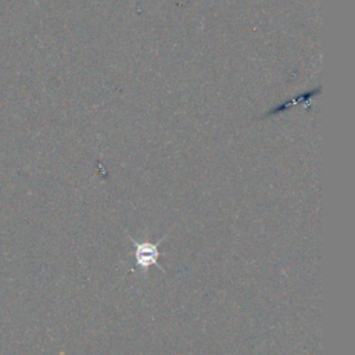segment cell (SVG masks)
Returning <instances> with one entry per match:
<instances>
[{
    "label": "cell",
    "mask_w": 355,
    "mask_h": 355,
    "mask_svg": "<svg viewBox=\"0 0 355 355\" xmlns=\"http://www.w3.org/2000/svg\"><path fill=\"white\" fill-rule=\"evenodd\" d=\"M169 232L164 233V236L158 240V241H137L135 240L126 230H125V234L126 237L129 239V241L133 244L135 250L132 252L133 255V259H135V265L129 269L128 273H132V272H141V273H147L150 266H157L158 269H161L162 273H166L165 269L158 263V258L162 255V252L159 251V244L164 241V239H166Z\"/></svg>",
    "instance_id": "1"
}]
</instances>
